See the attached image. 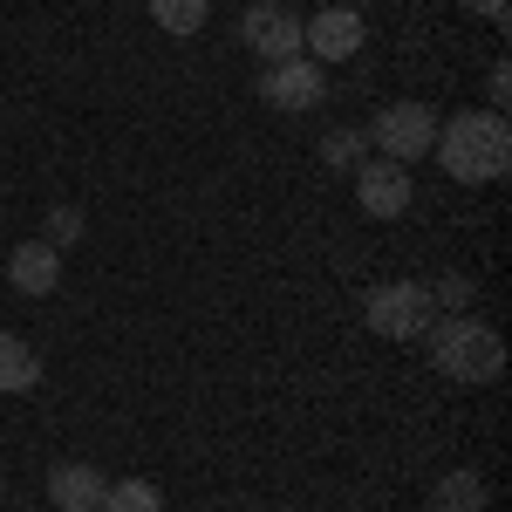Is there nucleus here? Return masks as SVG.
I'll list each match as a JSON object with an SVG mask.
<instances>
[{
	"label": "nucleus",
	"instance_id": "f257e3e1",
	"mask_svg": "<svg viewBox=\"0 0 512 512\" xmlns=\"http://www.w3.org/2000/svg\"><path fill=\"white\" fill-rule=\"evenodd\" d=\"M431 151L458 185H492V178H506V164H512V130L499 110H458V117L437 123Z\"/></svg>",
	"mask_w": 512,
	"mask_h": 512
},
{
	"label": "nucleus",
	"instance_id": "ddd939ff",
	"mask_svg": "<svg viewBox=\"0 0 512 512\" xmlns=\"http://www.w3.org/2000/svg\"><path fill=\"white\" fill-rule=\"evenodd\" d=\"M205 14H212V0H151V21L164 35H198Z\"/></svg>",
	"mask_w": 512,
	"mask_h": 512
},
{
	"label": "nucleus",
	"instance_id": "1a4fd4ad",
	"mask_svg": "<svg viewBox=\"0 0 512 512\" xmlns=\"http://www.w3.org/2000/svg\"><path fill=\"white\" fill-rule=\"evenodd\" d=\"M7 280H14L21 294H55V280H62V253H55L48 239H21V246L7 253Z\"/></svg>",
	"mask_w": 512,
	"mask_h": 512
},
{
	"label": "nucleus",
	"instance_id": "0eeeda50",
	"mask_svg": "<svg viewBox=\"0 0 512 512\" xmlns=\"http://www.w3.org/2000/svg\"><path fill=\"white\" fill-rule=\"evenodd\" d=\"M355 198H362L369 219H403V212H410V171L390 164V158L355 164Z\"/></svg>",
	"mask_w": 512,
	"mask_h": 512
},
{
	"label": "nucleus",
	"instance_id": "a211bd4d",
	"mask_svg": "<svg viewBox=\"0 0 512 512\" xmlns=\"http://www.w3.org/2000/svg\"><path fill=\"white\" fill-rule=\"evenodd\" d=\"M506 89H512V69H506V62H492V76H485V96H492V110H499V117H506V103H512Z\"/></svg>",
	"mask_w": 512,
	"mask_h": 512
},
{
	"label": "nucleus",
	"instance_id": "9d476101",
	"mask_svg": "<svg viewBox=\"0 0 512 512\" xmlns=\"http://www.w3.org/2000/svg\"><path fill=\"white\" fill-rule=\"evenodd\" d=\"M103 492H110V478L96 465H55L48 472V499L62 512H103Z\"/></svg>",
	"mask_w": 512,
	"mask_h": 512
},
{
	"label": "nucleus",
	"instance_id": "7ed1b4c3",
	"mask_svg": "<svg viewBox=\"0 0 512 512\" xmlns=\"http://www.w3.org/2000/svg\"><path fill=\"white\" fill-rule=\"evenodd\" d=\"M431 287L424 280H383V287H369L362 294V321L376 328V335H390V342H417L424 328H431Z\"/></svg>",
	"mask_w": 512,
	"mask_h": 512
},
{
	"label": "nucleus",
	"instance_id": "423d86ee",
	"mask_svg": "<svg viewBox=\"0 0 512 512\" xmlns=\"http://www.w3.org/2000/svg\"><path fill=\"white\" fill-rule=\"evenodd\" d=\"M362 48V14L355 7H321L315 21H301V55L308 62H349Z\"/></svg>",
	"mask_w": 512,
	"mask_h": 512
},
{
	"label": "nucleus",
	"instance_id": "f03ea898",
	"mask_svg": "<svg viewBox=\"0 0 512 512\" xmlns=\"http://www.w3.org/2000/svg\"><path fill=\"white\" fill-rule=\"evenodd\" d=\"M431 362L451 376V383H499L506 369V342L472 315H451V321H431Z\"/></svg>",
	"mask_w": 512,
	"mask_h": 512
},
{
	"label": "nucleus",
	"instance_id": "6e6552de",
	"mask_svg": "<svg viewBox=\"0 0 512 512\" xmlns=\"http://www.w3.org/2000/svg\"><path fill=\"white\" fill-rule=\"evenodd\" d=\"M260 96H267L274 110H315L321 96H328V82H321V62H308V55H294V62H267V76H260Z\"/></svg>",
	"mask_w": 512,
	"mask_h": 512
},
{
	"label": "nucleus",
	"instance_id": "f8f14e48",
	"mask_svg": "<svg viewBox=\"0 0 512 512\" xmlns=\"http://www.w3.org/2000/svg\"><path fill=\"white\" fill-rule=\"evenodd\" d=\"M35 383H41L35 349H28L21 335H0V390H7V396H21V390H35Z\"/></svg>",
	"mask_w": 512,
	"mask_h": 512
},
{
	"label": "nucleus",
	"instance_id": "20e7f679",
	"mask_svg": "<svg viewBox=\"0 0 512 512\" xmlns=\"http://www.w3.org/2000/svg\"><path fill=\"white\" fill-rule=\"evenodd\" d=\"M369 144H376L390 164L431 158V144H437V110H431V103H417V96L383 103V110H376V123H369Z\"/></svg>",
	"mask_w": 512,
	"mask_h": 512
},
{
	"label": "nucleus",
	"instance_id": "dca6fc26",
	"mask_svg": "<svg viewBox=\"0 0 512 512\" xmlns=\"http://www.w3.org/2000/svg\"><path fill=\"white\" fill-rule=\"evenodd\" d=\"M41 239H48L55 253H62V246H76V239H82V212H76V205H55V212H48V226H41Z\"/></svg>",
	"mask_w": 512,
	"mask_h": 512
},
{
	"label": "nucleus",
	"instance_id": "2eb2a0df",
	"mask_svg": "<svg viewBox=\"0 0 512 512\" xmlns=\"http://www.w3.org/2000/svg\"><path fill=\"white\" fill-rule=\"evenodd\" d=\"M321 164L355 171V164H362V130H328V137H321Z\"/></svg>",
	"mask_w": 512,
	"mask_h": 512
},
{
	"label": "nucleus",
	"instance_id": "4468645a",
	"mask_svg": "<svg viewBox=\"0 0 512 512\" xmlns=\"http://www.w3.org/2000/svg\"><path fill=\"white\" fill-rule=\"evenodd\" d=\"M103 512H164V492L151 478H117V485L103 492Z\"/></svg>",
	"mask_w": 512,
	"mask_h": 512
},
{
	"label": "nucleus",
	"instance_id": "aec40b11",
	"mask_svg": "<svg viewBox=\"0 0 512 512\" xmlns=\"http://www.w3.org/2000/svg\"><path fill=\"white\" fill-rule=\"evenodd\" d=\"M0 485H7V478H0Z\"/></svg>",
	"mask_w": 512,
	"mask_h": 512
},
{
	"label": "nucleus",
	"instance_id": "6ab92c4d",
	"mask_svg": "<svg viewBox=\"0 0 512 512\" xmlns=\"http://www.w3.org/2000/svg\"><path fill=\"white\" fill-rule=\"evenodd\" d=\"M465 7H472V14H485V21H506L512 0H465Z\"/></svg>",
	"mask_w": 512,
	"mask_h": 512
},
{
	"label": "nucleus",
	"instance_id": "39448f33",
	"mask_svg": "<svg viewBox=\"0 0 512 512\" xmlns=\"http://www.w3.org/2000/svg\"><path fill=\"white\" fill-rule=\"evenodd\" d=\"M239 41L260 55V62H294L301 55V14L280 7V0H260L239 14Z\"/></svg>",
	"mask_w": 512,
	"mask_h": 512
},
{
	"label": "nucleus",
	"instance_id": "9b49d317",
	"mask_svg": "<svg viewBox=\"0 0 512 512\" xmlns=\"http://www.w3.org/2000/svg\"><path fill=\"white\" fill-rule=\"evenodd\" d=\"M485 478L478 472H444L437 478V492H431V512H485Z\"/></svg>",
	"mask_w": 512,
	"mask_h": 512
},
{
	"label": "nucleus",
	"instance_id": "f3484780",
	"mask_svg": "<svg viewBox=\"0 0 512 512\" xmlns=\"http://www.w3.org/2000/svg\"><path fill=\"white\" fill-rule=\"evenodd\" d=\"M431 308H451V315H465V308H472V280H465V274L431 280Z\"/></svg>",
	"mask_w": 512,
	"mask_h": 512
}]
</instances>
